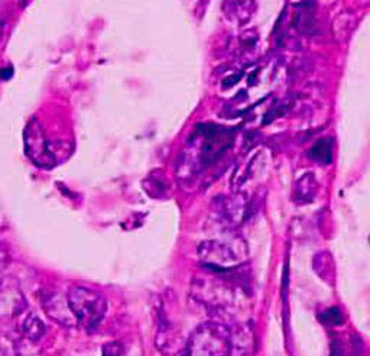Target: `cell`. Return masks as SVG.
<instances>
[{"mask_svg": "<svg viewBox=\"0 0 370 356\" xmlns=\"http://www.w3.org/2000/svg\"><path fill=\"white\" fill-rule=\"evenodd\" d=\"M67 300L74 318L87 332L100 328L107 313V300L100 291L86 286H71Z\"/></svg>", "mask_w": 370, "mask_h": 356, "instance_id": "6da1fadb", "label": "cell"}, {"mask_svg": "<svg viewBox=\"0 0 370 356\" xmlns=\"http://www.w3.org/2000/svg\"><path fill=\"white\" fill-rule=\"evenodd\" d=\"M231 351V331L212 322L200 326L188 342V354L191 355H229Z\"/></svg>", "mask_w": 370, "mask_h": 356, "instance_id": "7a4b0ae2", "label": "cell"}, {"mask_svg": "<svg viewBox=\"0 0 370 356\" xmlns=\"http://www.w3.org/2000/svg\"><path fill=\"white\" fill-rule=\"evenodd\" d=\"M24 151L29 160L44 170H52L58 166V157L55 143L51 142L37 118H32L23 133Z\"/></svg>", "mask_w": 370, "mask_h": 356, "instance_id": "3957f363", "label": "cell"}, {"mask_svg": "<svg viewBox=\"0 0 370 356\" xmlns=\"http://www.w3.org/2000/svg\"><path fill=\"white\" fill-rule=\"evenodd\" d=\"M256 0H222L221 11L229 23L243 27L256 14Z\"/></svg>", "mask_w": 370, "mask_h": 356, "instance_id": "277c9868", "label": "cell"}, {"mask_svg": "<svg viewBox=\"0 0 370 356\" xmlns=\"http://www.w3.org/2000/svg\"><path fill=\"white\" fill-rule=\"evenodd\" d=\"M308 155L320 164H331L333 160V141L331 138H321L310 149Z\"/></svg>", "mask_w": 370, "mask_h": 356, "instance_id": "5b68a950", "label": "cell"}, {"mask_svg": "<svg viewBox=\"0 0 370 356\" xmlns=\"http://www.w3.org/2000/svg\"><path fill=\"white\" fill-rule=\"evenodd\" d=\"M45 310L52 318H55V321H58L61 325H65V326H69L71 319H76L69 309V305L65 306V302L62 300L55 302L53 297L48 299V302L45 303Z\"/></svg>", "mask_w": 370, "mask_h": 356, "instance_id": "8992f818", "label": "cell"}, {"mask_svg": "<svg viewBox=\"0 0 370 356\" xmlns=\"http://www.w3.org/2000/svg\"><path fill=\"white\" fill-rule=\"evenodd\" d=\"M23 330L27 338L33 342H37L43 338L45 334V325L36 314H30L23 325Z\"/></svg>", "mask_w": 370, "mask_h": 356, "instance_id": "52a82bcc", "label": "cell"}, {"mask_svg": "<svg viewBox=\"0 0 370 356\" xmlns=\"http://www.w3.org/2000/svg\"><path fill=\"white\" fill-rule=\"evenodd\" d=\"M315 179H313L312 173H307L304 175L299 182H298V188H297V196H298V200H301L303 203H308L311 200L308 199L306 191H308V194L311 195H315Z\"/></svg>", "mask_w": 370, "mask_h": 356, "instance_id": "ba28073f", "label": "cell"}, {"mask_svg": "<svg viewBox=\"0 0 370 356\" xmlns=\"http://www.w3.org/2000/svg\"><path fill=\"white\" fill-rule=\"evenodd\" d=\"M319 318L323 323L331 325V326H342L345 323V318H344V314L342 313L340 307H331L324 313L320 314Z\"/></svg>", "mask_w": 370, "mask_h": 356, "instance_id": "9c48e42d", "label": "cell"}, {"mask_svg": "<svg viewBox=\"0 0 370 356\" xmlns=\"http://www.w3.org/2000/svg\"><path fill=\"white\" fill-rule=\"evenodd\" d=\"M103 355L115 356V355H123L125 354V348L121 343L112 342L107 343L103 346Z\"/></svg>", "mask_w": 370, "mask_h": 356, "instance_id": "30bf717a", "label": "cell"}, {"mask_svg": "<svg viewBox=\"0 0 370 356\" xmlns=\"http://www.w3.org/2000/svg\"><path fill=\"white\" fill-rule=\"evenodd\" d=\"M241 80V74H237V76H233V77H228L222 81V85L225 87H230V86L236 85L237 83H240Z\"/></svg>", "mask_w": 370, "mask_h": 356, "instance_id": "8fae6325", "label": "cell"}, {"mask_svg": "<svg viewBox=\"0 0 370 356\" xmlns=\"http://www.w3.org/2000/svg\"><path fill=\"white\" fill-rule=\"evenodd\" d=\"M12 73H14V71H12L11 67H8V68H6V69H1V71H0V78H1V80H10V78L12 77Z\"/></svg>", "mask_w": 370, "mask_h": 356, "instance_id": "7c38bea8", "label": "cell"}, {"mask_svg": "<svg viewBox=\"0 0 370 356\" xmlns=\"http://www.w3.org/2000/svg\"><path fill=\"white\" fill-rule=\"evenodd\" d=\"M28 3L29 0H20V6H21V7H26Z\"/></svg>", "mask_w": 370, "mask_h": 356, "instance_id": "4fadbf2b", "label": "cell"}]
</instances>
